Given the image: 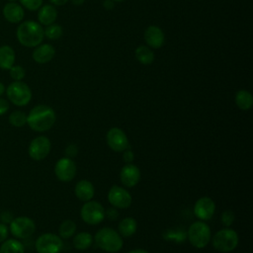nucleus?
<instances>
[{
  "label": "nucleus",
  "mask_w": 253,
  "mask_h": 253,
  "mask_svg": "<svg viewBox=\"0 0 253 253\" xmlns=\"http://www.w3.org/2000/svg\"><path fill=\"white\" fill-rule=\"evenodd\" d=\"M56 121L54 110L47 105H37L27 115V125L37 132L49 130Z\"/></svg>",
  "instance_id": "obj_1"
},
{
  "label": "nucleus",
  "mask_w": 253,
  "mask_h": 253,
  "mask_svg": "<svg viewBox=\"0 0 253 253\" xmlns=\"http://www.w3.org/2000/svg\"><path fill=\"white\" fill-rule=\"evenodd\" d=\"M43 29L41 24L35 21H25L17 29L19 42L27 47L38 46L43 40Z\"/></svg>",
  "instance_id": "obj_2"
},
{
  "label": "nucleus",
  "mask_w": 253,
  "mask_h": 253,
  "mask_svg": "<svg viewBox=\"0 0 253 253\" xmlns=\"http://www.w3.org/2000/svg\"><path fill=\"white\" fill-rule=\"evenodd\" d=\"M96 246L108 253H117L124 246L121 234L111 227H102L93 236Z\"/></svg>",
  "instance_id": "obj_3"
},
{
  "label": "nucleus",
  "mask_w": 253,
  "mask_h": 253,
  "mask_svg": "<svg viewBox=\"0 0 253 253\" xmlns=\"http://www.w3.org/2000/svg\"><path fill=\"white\" fill-rule=\"evenodd\" d=\"M211 244L212 247L222 253H228L233 251L239 242V236L238 233L230 228V227H224L219 230H217L213 236H211Z\"/></svg>",
  "instance_id": "obj_4"
},
{
  "label": "nucleus",
  "mask_w": 253,
  "mask_h": 253,
  "mask_svg": "<svg viewBox=\"0 0 253 253\" xmlns=\"http://www.w3.org/2000/svg\"><path fill=\"white\" fill-rule=\"evenodd\" d=\"M187 235L192 246L197 249L205 248L211 239V228L203 220L194 221L189 226Z\"/></svg>",
  "instance_id": "obj_5"
},
{
  "label": "nucleus",
  "mask_w": 253,
  "mask_h": 253,
  "mask_svg": "<svg viewBox=\"0 0 253 253\" xmlns=\"http://www.w3.org/2000/svg\"><path fill=\"white\" fill-rule=\"evenodd\" d=\"M5 91L9 101L18 107L28 105L32 99V91L30 87L22 81H14L10 83Z\"/></svg>",
  "instance_id": "obj_6"
},
{
  "label": "nucleus",
  "mask_w": 253,
  "mask_h": 253,
  "mask_svg": "<svg viewBox=\"0 0 253 253\" xmlns=\"http://www.w3.org/2000/svg\"><path fill=\"white\" fill-rule=\"evenodd\" d=\"M82 220L89 225H96L105 219V209L103 205L97 201L90 200L84 202L80 210Z\"/></svg>",
  "instance_id": "obj_7"
},
{
  "label": "nucleus",
  "mask_w": 253,
  "mask_h": 253,
  "mask_svg": "<svg viewBox=\"0 0 253 253\" xmlns=\"http://www.w3.org/2000/svg\"><path fill=\"white\" fill-rule=\"evenodd\" d=\"M37 253H60L63 248L62 238L54 233H42L35 242Z\"/></svg>",
  "instance_id": "obj_8"
},
{
  "label": "nucleus",
  "mask_w": 253,
  "mask_h": 253,
  "mask_svg": "<svg viewBox=\"0 0 253 253\" xmlns=\"http://www.w3.org/2000/svg\"><path fill=\"white\" fill-rule=\"evenodd\" d=\"M9 231L18 239H27L35 233L36 223L28 216L14 217L9 223Z\"/></svg>",
  "instance_id": "obj_9"
},
{
  "label": "nucleus",
  "mask_w": 253,
  "mask_h": 253,
  "mask_svg": "<svg viewBox=\"0 0 253 253\" xmlns=\"http://www.w3.org/2000/svg\"><path fill=\"white\" fill-rule=\"evenodd\" d=\"M51 149V142L48 137L39 135L35 137L29 144V156L35 161H41L47 157Z\"/></svg>",
  "instance_id": "obj_10"
},
{
  "label": "nucleus",
  "mask_w": 253,
  "mask_h": 253,
  "mask_svg": "<svg viewBox=\"0 0 253 253\" xmlns=\"http://www.w3.org/2000/svg\"><path fill=\"white\" fill-rule=\"evenodd\" d=\"M107 198L112 207L120 210L127 209L132 203V197L129 192L126 188L117 185L111 187Z\"/></svg>",
  "instance_id": "obj_11"
},
{
  "label": "nucleus",
  "mask_w": 253,
  "mask_h": 253,
  "mask_svg": "<svg viewBox=\"0 0 253 253\" xmlns=\"http://www.w3.org/2000/svg\"><path fill=\"white\" fill-rule=\"evenodd\" d=\"M106 141L108 146L115 152H123L129 147L128 138L126 132L118 127H111L106 134Z\"/></svg>",
  "instance_id": "obj_12"
},
{
  "label": "nucleus",
  "mask_w": 253,
  "mask_h": 253,
  "mask_svg": "<svg viewBox=\"0 0 253 253\" xmlns=\"http://www.w3.org/2000/svg\"><path fill=\"white\" fill-rule=\"evenodd\" d=\"M77 172V166L72 158L62 157L59 158L54 165V174L56 178L61 182L72 181Z\"/></svg>",
  "instance_id": "obj_13"
},
{
  "label": "nucleus",
  "mask_w": 253,
  "mask_h": 253,
  "mask_svg": "<svg viewBox=\"0 0 253 253\" xmlns=\"http://www.w3.org/2000/svg\"><path fill=\"white\" fill-rule=\"evenodd\" d=\"M193 211L199 220L207 221L211 219L215 212V203L210 197H201L196 201Z\"/></svg>",
  "instance_id": "obj_14"
},
{
  "label": "nucleus",
  "mask_w": 253,
  "mask_h": 253,
  "mask_svg": "<svg viewBox=\"0 0 253 253\" xmlns=\"http://www.w3.org/2000/svg\"><path fill=\"white\" fill-rule=\"evenodd\" d=\"M140 177L141 173L139 168L132 163H126L120 171L121 183L126 188L136 186L140 180Z\"/></svg>",
  "instance_id": "obj_15"
},
{
  "label": "nucleus",
  "mask_w": 253,
  "mask_h": 253,
  "mask_svg": "<svg viewBox=\"0 0 253 253\" xmlns=\"http://www.w3.org/2000/svg\"><path fill=\"white\" fill-rule=\"evenodd\" d=\"M144 40L148 46L159 48L164 43V34L157 26H149L144 32Z\"/></svg>",
  "instance_id": "obj_16"
},
{
  "label": "nucleus",
  "mask_w": 253,
  "mask_h": 253,
  "mask_svg": "<svg viewBox=\"0 0 253 253\" xmlns=\"http://www.w3.org/2000/svg\"><path fill=\"white\" fill-rule=\"evenodd\" d=\"M74 194L78 200L82 202H88L92 200L95 195L94 185L86 179L80 180L75 185Z\"/></svg>",
  "instance_id": "obj_17"
},
{
  "label": "nucleus",
  "mask_w": 253,
  "mask_h": 253,
  "mask_svg": "<svg viewBox=\"0 0 253 253\" xmlns=\"http://www.w3.org/2000/svg\"><path fill=\"white\" fill-rule=\"evenodd\" d=\"M24 15V9L16 2H8L3 8V16L10 23H20Z\"/></svg>",
  "instance_id": "obj_18"
},
{
  "label": "nucleus",
  "mask_w": 253,
  "mask_h": 253,
  "mask_svg": "<svg viewBox=\"0 0 253 253\" xmlns=\"http://www.w3.org/2000/svg\"><path fill=\"white\" fill-rule=\"evenodd\" d=\"M55 50L51 44H39L33 51V59L40 64H43L50 61L53 58Z\"/></svg>",
  "instance_id": "obj_19"
},
{
  "label": "nucleus",
  "mask_w": 253,
  "mask_h": 253,
  "mask_svg": "<svg viewBox=\"0 0 253 253\" xmlns=\"http://www.w3.org/2000/svg\"><path fill=\"white\" fill-rule=\"evenodd\" d=\"M93 242H94L93 235L86 231H81V232L74 234L73 239H72L73 247L79 251L87 250L88 248H90L92 246Z\"/></svg>",
  "instance_id": "obj_20"
},
{
  "label": "nucleus",
  "mask_w": 253,
  "mask_h": 253,
  "mask_svg": "<svg viewBox=\"0 0 253 253\" xmlns=\"http://www.w3.org/2000/svg\"><path fill=\"white\" fill-rule=\"evenodd\" d=\"M57 17V10L52 5H43L40 8L38 13L39 22L42 25L48 26L54 23Z\"/></svg>",
  "instance_id": "obj_21"
},
{
  "label": "nucleus",
  "mask_w": 253,
  "mask_h": 253,
  "mask_svg": "<svg viewBox=\"0 0 253 253\" xmlns=\"http://www.w3.org/2000/svg\"><path fill=\"white\" fill-rule=\"evenodd\" d=\"M137 229V222L133 217L127 216L121 219L118 225V232L122 237H130L132 236Z\"/></svg>",
  "instance_id": "obj_22"
},
{
  "label": "nucleus",
  "mask_w": 253,
  "mask_h": 253,
  "mask_svg": "<svg viewBox=\"0 0 253 253\" xmlns=\"http://www.w3.org/2000/svg\"><path fill=\"white\" fill-rule=\"evenodd\" d=\"M15 63V51L10 45L0 46V68L9 70Z\"/></svg>",
  "instance_id": "obj_23"
},
{
  "label": "nucleus",
  "mask_w": 253,
  "mask_h": 253,
  "mask_svg": "<svg viewBox=\"0 0 253 253\" xmlns=\"http://www.w3.org/2000/svg\"><path fill=\"white\" fill-rule=\"evenodd\" d=\"M234 101H235L236 106L242 111L250 110L253 106V96L247 90L237 91L235 94Z\"/></svg>",
  "instance_id": "obj_24"
},
{
  "label": "nucleus",
  "mask_w": 253,
  "mask_h": 253,
  "mask_svg": "<svg viewBox=\"0 0 253 253\" xmlns=\"http://www.w3.org/2000/svg\"><path fill=\"white\" fill-rule=\"evenodd\" d=\"M0 253H25V246L18 239H6L1 243Z\"/></svg>",
  "instance_id": "obj_25"
},
{
  "label": "nucleus",
  "mask_w": 253,
  "mask_h": 253,
  "mask_svg": "<svg viewBox=\"0 0 253 253\" xmlns=\"http://www.w3.org/2000/svg\"><path fill=\"white\" fill-rule=\"evenodd\" d=\"M135 57L136 59L144 64V65H148L151 64L154 60V53L153 51L146 45H139L136 49H135Z\"/></svg>",
  "instance_id": "obj_26"
},
{
  "label": "nucleus",
  "mask_w": 253,
  "mask_h": 253,
  "mask_svg": "<svg viewBox=\"0 0 253 253\" xmlns=\"http://www.w3.org/2000/svg\"><path fill=\"white\" fill-rule=\"evenodd\" d=\"M76 229L77 225L73 220L65 219L60 223L58 227V235L62 239H68L76 233Z\"/></svg>",
  "instance_id": "obj_27"
},
{
  "label": "nucleus",
  "mask_w": 253,
  "mask_h": 253,
  "mask_svg": "<svg viewBox=\"0 0 253 253\" xmlns=\"http://www.w3.org/2000/svg\"><path fill=\"white\" fill-rule=\"evenodd\" d=\"M8 121L15 127H22L27 124V115L23 111H14L9 115Z\"/></svg>",
  "instance_id": "obj_28"
},
{
  "label": "nucleus",
  "mask_w": 253,
  "mask_h": 253,
  "mask_svg": "<svg viewBox=\"0 0 253 253\" xmlns=\"http://www.w3.org/2000/svg\"><path fill=\"white\" fill-rule=\"evenodd\" d=\"M44 36L49 40H57L62 36V28L59 25L51 24L43 30Z\"/></svg>",
  "instance_id": "obj_29"
},
{
  "label": "nucleus",
  "mask_w": 253,
  "mask_h": 253,
  "mask_svg": "<svg viewBox=\"0 0 253 253\" xmlns=\"http://www.w3.org/2000/svg\"><path fill=\"white\" fill-rule=\"evenodd\" d=\"M235 220V213L231 210H224L220 215V221L224 227H230Z\"/></svg>",
  "instance_id": "obj_30"
},
{
  "label": "nucleus",
  "mask_w": 253,
  "mask_h": 253,
  "mask_svg": "<svg viewBox=\"0 0 253 253\" xmlns=\"http://www.w3.org/2000/svg\"><path fill=\"white\" fill-rule=\"evenodd\" d=\"M9 73H10V76L12 77V79H14V81H22V79L26 75V71H25L24 67H22L20 65H13L9 69Z\"/></svg>",
  "instance_id": "obj_31"
},
{
  "label": "nucleus",
  "mask_w": 253,
  "mask_h": 253,
  "mask_svg": "<svg viewBox=\"0 0 253 253\" xmlns=\"http://www.w3.org/2000/svg\"><path fill=\"white\" fill-rule=\"evenodd\" d=\"M20 3L30 11H36L42 7V0H20Z\"/></svg>",
  "instance_id": "obj_32"
},
{
  "label": "nucleus",
  "mask_w": 253,
  "mask_h": 253,
  "mask_svg": "<svg viewBox=\"0 0 253 253\" xmlns=\"http://www.w3.org/2000/svg\"><path fill=\"white\" fill-rule=\"evenodd\" d=\"M64 152H65L66 157H68V158H74V157L77 155V153H78V147H77L76 144L70 143V144H68V145L66 146Z\"/></svg>",
  "instance_id": "obj_33"
},
{
  "label": "nucleus",
  "mask_w": 253,
  "mask_h": 253,
  "mask_svg": "<svg viewBox=\"0 0 253 253\" xmlns=\"http://www.w3.org/2000/svg\"><path fill=\"white\" fill-rule=\"evenodd\" d=\"M105 217H108L109 220H116L119 217L118 209L112 207L108 210H105Z\"/></svg>",
  "instance_id": "obj_34"
},
{
  "label": "nucleus",
  "mask_w": 253,
  "mask_h": 253,
  "mask_svg": "<svg viewBox=\"0 0 253 253\" xmlns=\"http://www.w3.org/2000/svg\"><path fill=\"white\" fill-rule=\"evenodd\" d=\"M8 234H9L8 226L5 223L0 222V244L7 239Z\"/></svg>",
  "instance_id": "obj_35"
},
{
  "label": "nucleus",
  "mask_w": 253,
  "mask_h": 253,
  "mask_svg": "<svg viewBox=\"0 0 253 253\" xmlns=\"http://www.w3.org/2000/svg\"><path fill=\"white\" fill-rule=\"evenodd\" d=\"M123 159L126 162V164L132 163V161L134 160V153L132 152V150L127 148L125 151H123Z\"/></svg>",
  "instance_id": "obj_36"
},
{
  "label": "nucleus",
  "mask_w": 253,
  "mask_h": 253,
  "mask_svg": "<svg viewBox=\"0 0 253 253\" xmlns=\"http://www.w3.org/2000/svg\"><path fill=\"white\" fill-rule=\"evenodd\" d=\"M9 108H10L9 102L6 99L0 97V116L6 114L9 110Z\"/></svg>",
  "instance_id": "obj_37"
},
{
  "label": "nucleus",
  "mask_w": 253,
  "mask_h": 253,
  "mask_svg": "<svg viewBox=\"0 0 253 253\" xmlns=\"http://www.w3.org/2000/svg\"><path fill=\"white\" fill-rule=\"evenodd\" d=\"M103 5L107 10H112L115 7V1L114 0H105Z\"/></svg>",
  "instance_id": "obj_38"
},
{
  "label": "nucleus",
  "mask_w": 253,
  "mask_h": 253,
  "mask_svg": "<svg viewBox=\"0 0 253 253\" xmlns=\"http://www.w3.org/2000/svg\"><path fill=\"white\" fill-rule=\"evenodd\" d=\"M52 4L54 5H57V6H61V5H64L68 0H49Z\"/></svg>",
  "instance_id": "obj_39"
},
{
  "label": "nucleus",
  "mask_w": 253,
  "mask_h": 253,
  "mask_svg": "<svg viewBox=\"0 0 253 253\" xmlns=\"http://www.w3.org/2000/svg\"><path fill=\"white\" fill-rule=\"evenodd\" d=\"M127 253H149V252H147L146 250H144V249H140V248H137V249H133V250H130V251H128Z\"/></svg>",
  "instance_id": "obj_40"
},
{
  "label": "nucleus",
  "mask_w": 253,
  "mask_h": 253,
  "mask_svg": "<svg viewBox=\"0 0 253 253\" xmlns=\"http://www.w3.org/2000/svg\"><path fill=\"white\" fill-rule=\"evenodd\" d=\"M5 90H6V89H5V86H4V84H3V83L0 81V96L4 94Z\"/></svg>",
  "instance_id": "obj_41"
},
{
  "label": "nucleus",
  "mask_w": 253,
  "mask_h": 253,
  "mask_svg": "<svg viewBox=\"0 0 253 253\" xmlns=\"http://www.w3.org/2000/svg\"><path fill=\"white\" fill-rule=\"evenodd\" d=\"M71 1H72V3L75 4V5H81V4L84 3L85 0H71Z\"/></svg>",
  "instance_id": "obj_42"
},
{
  "label": "nucleus",
  "mask_w": 253,
  "mask_h": 253,
  "mask_svg": "<svg viewBox=\"0 0 253 253\" xmlns=\"http://www.w3.org/2000/svg\"><path fill=\"white\" fill-rule=\"evenodd\" d=\"M114 1H118V2H123V1H125V0H114Z\"/></svg>",
  "instance_id": "obj_43"
},
{
  "label": "nucleus",
  "mask_w": 253,
  "mask_h": 253,
  "mask_svg": "<svg viewBox=\"0 0 253 253\" xmlns=\"http://www.w3.org/2000/svg\"><path fill=\"white\" fill-rule=\"evenodd\" d=\"M8 1H9V2H15L16 0H8Z\"/></svg>",
  "instance_id": "obj_44"
}]
</instances>
